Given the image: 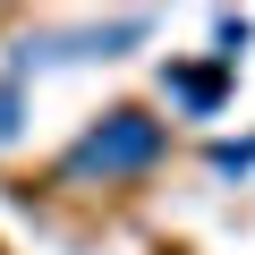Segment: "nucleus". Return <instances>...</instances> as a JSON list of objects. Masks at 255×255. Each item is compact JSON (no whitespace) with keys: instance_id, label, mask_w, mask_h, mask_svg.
I'll return each mask as SVG.
<instances>
[{"instance_id":"f257e3e1","label":"nucleus","mask_w":255,"mask_h":255,"mask_svg":"<svg viewBox=\"0 0 255 255\" xmlns=\"http://www.w3.org/2000/svg\"><path fill=\"white\" fill-rule=\"evenodd\" d=\"M170 153V128L136 102H111L102 119H85V136L60 153V187H119V179H145Z\"/></svg>"},{"instance_id":"f03ea898","label":"nucleus","mask_w":255,"mask_h":255,"mask_svg":"<svg viewBox=\"0 0 255 255\" xmlns=\"http://www.w3.org/2000/svg\"><path fill=\"white\" fill-rule=\"evenodd\" d=\"M145 34H153V17H111V26H77V34H34L9 60L34 77V68H68V60H119V51H136Z\"/></svg>"},{"instance_id":"7ed1b4c3","label":"nucleus","mask_w":255,"mask_h":255,"mask_svg":"<svg viewBox=\"0 0 255 255\" xmlns=\"http://www.w3.org/2000/svg\"><path fill=\"white\" fill-rule=\"evenodd\" d=\"M230 85H238V68H221V60H170V68H162V94H170L187 119H221Z\"/></svg>"},{"instance_id":"20e7f679","label":"nucleus","mask_w":255,"mask_h":255,"mask_svg":"<svg viewBox=\"0 0 255 255\" xmlns=\"http://www.w3.org/2000/svg\"><path fill=\"white\" fill-rule=\"evenodd\" d=\"M17 128H26V68L9 60L0 68V145H17Z\"/></svg>"},{"instance_id":"39448f33","label":"nucleus","mask_w":255,"mask_h":255,"mask_svg":"<svg viewBox=\"0 0 255 255\" xmlns=\"http://www.w3.org/2000/svg\"><path fill=\"white\" fill-rule=\"evenodd\" d=\"M247 43H255V17H213V60H221V68H238Z\"/></svg>"},{"instance_id":"423d86ee","label":"nucleus","mask_w":255,"mask_h":255,"mask_svg":"<svg viewBox=\"0 0 255 255\" xmlns=\"http://www.w3.org/2000/svg\"><path fill=\"white\" fill-rule=\"evenodd\" d=\"M204 162H213L221 179H255V136H221V145H213Z\"/></svg>"}]
</instances>
